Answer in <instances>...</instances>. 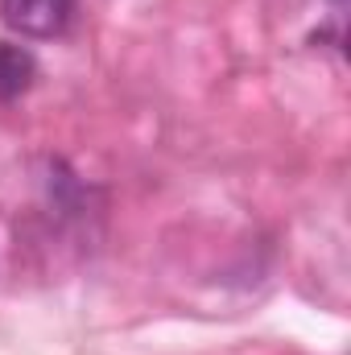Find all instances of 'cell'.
Wrapping results in <instances>:
<instances>
[{
    "instance_id": "2",
    "label": "cell",
    "mask_w": 351,
    "mask_h": 355,
    "mask_svg": "<svg viewBox=\"0 0 351 355\" xmlns=\"http://www.w3.org/2000/svg\"><path fill=\"white\" fill-rule=\"evenodd\" d=\"M33 54L12 46V42H0V99H17L21 91L33 83Z\"/></svg>"
},
{
    "instance_id": "1",
    "label": "cell",
    "mask_w": 351,
    "mask_h": 355,
    "mask_svg": "<svg viewBox=\"0 0 351 355\" xmlns=\"http://www.w3.org/2000/svg\"><path fill=\"white\" fill-rule=\"evenodd\" d=\"M0 17L21 37H58L75 17V0H0Z\"/></svg>"
}]
</instances>
